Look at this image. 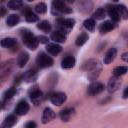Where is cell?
Masks as SVG:
<instances>
[{
	"instance_id": "cell-37",
	"label": "cell",
	"mask_w": 128,
	"mask_h": 128,
	"mask_svg": "<svg viewBox=\"0 0 128 128\" xmlns=\"http://www.w3.org/2000/svg\"><path fill=\"white\" fill-rule=\"evenodd\" d=\"M1 108H2V103L0 102V109H1Z\"/></svg>"
},
{
	"instance_id": "cell-31",
	"label": "cell",
	"mask_w": 128,
	"mask_h": 128,
	"mask_svg": "<svg viewBox=\"0 0 128 128\" xmlns=\"http://www.w3.org/2000/svg\"><path fill=\"white\" fill-rule=\"evenodd\" d=\"M15 93H16V88L11 87V88H9V89L4 93V98H5V99L11 98L12 96H14V94H15Z\"/></svg>"
},
{
	"instance_id": "cell-26",
	"label": "cell",
	"mask_w": 128,
	"mask_h": 128,
	"mask_svg": "<svg viewBox=\"0 0 128 128\" xmlns=\"http://www.w3.org/2000/svg\"><path fill=\"white\" fill-rule=\"evenodd\" d=\"M126 72H127V67L126 66H118V67H115L114 70H113L114 76H116V77H119L120 75H124Z\"/></svg>"
},
{
	"instance_id": "cell-28",
	"label": "cell",
	"mask_w": 128,
	"mask_h": 128,
	"mask_svg": "<svg viewBox=\"0 0 128 128\" xmlns=\"http://www.w3.org/2000/svg\"><path fill=\"white\" fill-rule=\"evenodd\" d=\"M35 11H36L37 13H39V14L45 13V12L47 11V6H46V4L43 3V2L38 3V4L35 6Z\"/></svg>"
},
{
	"instance_id": "cell-7",
	"label": "cell",
	"mask_w": 128,
	"mask_h": 128,
	"mask_svg": "<svg viewBox=\"0 0 128 128\" xmlns=\"http://www.w3.org/2000/svg\"><path fill=\"white\" fill-rule=\"evenodd\" d=\"M55 117V113L52 109L50 108H45L44 111H43V114H42V122L45 124V123H48L49 121H51L53 118Z\"/></svg>"
},
{
	"instance_id": "cell-3",
	"label": "cell",
	"mask_w": 128,
	"mask_h": 128,
	"mask_svg": "<svg viewBox=\"0 0 128 128\" xmlns=\"http://www.w3.org/2000/svg\"><path fill=\"white\" fill-rule=\"evenodd\" d=\"M52 8H53V11H56L58 13L69 14L72 12V9L69 8L63 1H54L52 3Z\"/></svg>"
},
{
	"instance_id": "cell-5",
	"label": "cell",
	"mask_w": 128,
	"mask_h": 128,
	"mask_svg": "<svg viewBox=\"0 0 128 128\" xmlns=\"http://www.w3.org/2000/svg\"><path fill=\"white\" fill-rule=\"evenodd\" d=\"M104 90V85L100 82H93L88 86V94L90 95H96L101 93Z\"/></svg>"
},
{
	"instance_id": "cell-35",
	"label": "cell",
	"mask_w": 128,
	"mask_h": 128,
	"mask_svg": "<svg viewBox=\"0 0 128 128\" xmlns=\"http://www.w3.org/2000/svg\"><path fill=\"white\" fill-rule=\"evenodd\" d=\"M127 92H128V88H125L124 93H123V98H124V99H126V98H127Z\"/></svg>"
},
{
	"instance_id": "cell-24",
	"label": "cell",
	"mask_w": 128,
	"mask_h": 128,
	"mask_svg": "<svg viewBox=\"0 0 128 128\" xmlns=\"http://www.w3.org/2000/svg\"><path fill=\"white\" fill-rule=\"evenodd\" d=\"M37 27H38L40 30L44 31V32H49V31L51 30V25H50V23H49L48 21H46V20L41 21V22L37 25Z\"/></svg>"
},
{
	"instance_id": "cell-1",
	"label": "cell",
	"mask_w": 128,
	"mask_h": 128,
	"mask_svg": "<svg viewBox=\"0 0 128 128\" xmlns=\"http://www.w3.org/2000/svg\"><path fill=\"white\" fill-rule=\"evenodd\" d=\"M21 35H22V39H23V42L25 43V45L29 49L35 50L38 45V42H39L38 38L29 30H23L21 32Z\"/></svg>"
},
{
	"instance_id": "cell-18",
	"label": "cell",
	"mask_w": 128,
	"mask_h": 128,
	"mask_svg": "<svg viewBox=\"0 0 128 128\" xmlns=\"http://www.w3.org/2000/svg\"><path fill=\"white\" fill-rule=\"evenodd\" d=\"M28 60H29V55L27 53H25V52H22L17 58V64H18L19 67L22 68L27 64Z\"/></svg>"
},
{
	"instance_id": "cell-17",
	"label": "cell",
	"mask_w": 128,
	"mask_h": 128,
	"mask_svg": "<svg viewBox=\"0 0 128 128\" xmlns=\"http://www.w3.org/2000/svg\"><path fill=\"white\" fill-rule=\"evenodd\" d=\"M0 44H1L2 47H5V48H12V47H14V46L17 45V42H16V40H15L14 38H4V39L1 40Z\"/></svg>"
},
{
	"instance_id": "cell-29",
	"label": "cell",
	"mask_w": 128,
	"mask_h": 128,
	"mask_svg": "<svg viewBox=\"0 0 128 128\" xmlns=\"http://www.w3.org/2000/svg\"><path fill=\"white\" fill-rule=\"evenodd\" d=\"M105 17V9L104 8H98L94 13V18L101 20Z\"/></svg>"
},
{
	"instance_id": "cell-22",
	"label": "cell",
	"mask_w": 128,
	"mask_h": 128,
	"mask_svg": "<svg viewBox=\"0 0 128 128\" xmlns=\"http://www.w3.org/2000/svg\"><path fill=\"white\" fill-rule=\"evenodd\" d=\"M87 40H88V35H87L86 33H82V34H80V35L76 38L75 43H76L77 46H82L83 44L86 43Z\"/></svg>"
},
{
	"instance_id": "cell-27",
	"label": "cell",
	"mask_w": 128,
	"mask_h": 128,
	"mask_svg": "<svg viewBox=\"0 0 128 128\" xmlns=\"http://www.w3.org/2000/svg\"><path fill=\"white\" fill-rule=\"evenodd\" d=\"M84 27L88 30V31H93L95 28V21L93 19H86L83 23Z\"/></svg>"
},
{
	"instance_id": "cell-10",
	"label": "cell",
	"mask_w": 128,
	"mask_h": 128,
	"mask_svg": "<svg viewBox=\"0 0 128 128\" xmlns=\"http://www.w3.org/2000/svg\"><path fill=\"white\" fill-rule=\"evenodd\" d=\"M74 65H75V58L73 56H66L61 62L62 68H65V69L72 68Z\"/></svg>"
},
{
	"instance_id": "cell-34",
	"label": "cell",
	"mask_w": 128,
	"mask_h": 128,
	"mask_svg": "<svg viewBox=\"0 0 128 128\" xmlns=\"http://www.w3.org/2000/svg\"><path fill=\"white\" fill-rule=\"evenodd\" d=\"M38 41H40L41 43H47L48 42V38L45 36H40L38 37Z\"/></svg>"
},
{
	"instance_id": "cell-13",
	"label": "cell",
	"mask_w": 128,
	"mask_h": 128,
	"mask_svg": "<svg viewBox=\"0 0 128 128\" xmlns=\"http://www.w3.org/2000/svg\"><path fill=\"white\" fill-rule=\"evenodd\" d=\"M46 49H47V51H48L50 54H52V55H57V54H59V53L61 52V50H62L61 46L58 45V44H56V43L48 44L47 47H46Z\"/></svg>"
},
{
	"instance_id": "cell-2",
	"label": "cell",
	"mask_w": 128,
	"mask_h": 128,
	"mask_svg": "<svg viewBox=\"0 0 128 128\" xmlns=\"http://www.w3.org/2000/svg\"><path fill=\"white\" fill-rule=\"evenodd\" d=\"M36 64L40 67V68H46V67H50L53 64V60L50 56H48L47 54L41 52L38 54L37 58H36Z\"/></svg>"
},
{
	"instance_id": "cell-12",
	"label": "cell",
	"mask_w": 128,
	"mask_h": 128,
	"mask_svg": "<svg viewBox=\"0 0 128 128\" xmlns=\"http://www.w3.org/2000/svg\"><path fill=\"white\" fill-rule=\"evenodd\" d=\"M51 39L56 43H63L66 41L65 35L61 31H54L51 33Z\"/></svg>"
},
{
	"instance_id": "cell-4",
	"label": "cell",
	"mask_w": 128,
	"mask_h": 128,
	"mask_svg": "<svg viewBox=\"0 0 128 128\" xmlns=\"http://www.w3.org/2000/svg\"><path fill=\"white\" fill-rule=\"evenodd\" d=\"M50 100H51L52 104H54L56 106H60L61 104H63L66 101V95H65V93H62V92H56L51 95Z\"/></svg>"
},
{
	"instance_id": "cell-32",
	"label": "cell",
	"mask_w": 128,
	"mask_h": 128,
	"mask_svg": "<svg viewBox=\"0 0 128 128\" xmlns=\"http://www.w3.org/2000/svg\"><path fill=\"white\" fill-rule=\"evenodd\" d=\"M36 127H37V125H36V123L33 122V121H29V122H27L26 125H25V128H36Z\"/></svg>"
},
{
	"instance_id": "cell-30",
	"label": "cell",
	"mask_w": 128,
	"mask_h": 128,
	"mask_svg": "<svg viewBox=\"0 0 128 128\" xmlns=\"http://www.w3.org/2000/svg\"><path fill=\"white\" fill-rule=\"evenodd\" d=\"M41 95H42V92H41L40 90L36 89V90H34V91H32V92H31L30 97H31V99H32L33 101H36L37 99H40Z\"/></svg>"
},
{
	"instance_id": "cell-21",
	"label": "cell",
	"mask_w": 128,
	"mask_h": 128,
	"mask_svg": "<svg viewBox=\"0 0 128 128\" xmlns=\"http://www.w3.org/2000/svg\"><path fill=\"white\" fill-rule=\"evenodd\" d=\"M19 20H20V18H19L18 15H16V14H11V15L8 16V18H7V20H6V23H7L8 26L13 27V26H15L16 24H18Z\"/></svg>"
},
{
	"instance_id": "cell-33",
	"label": "cell",
	"mask_w": 128,
	"mask_h": 128,
	"mask_svg": "<svg viewBox=\"0 0 128 128\" xmlns=\"http://www.w3.org/2000/svg\"><path fill=\"white\" fill-rule=\"evenodd\" d=\"M6 13H7V9L5 7H3V6H0V17L5 16Z\"/></svg>"
},
{
	"instance_id": "cell-25",
	"label": "cell",
	"mask_w": 128,
	"mask_h": 128,
	"mask_svg": "<svg viewBox=\"0 0 128 128\" xmlns=\"http://www.w3.org/2000/svg\"><path fill=\"white\" fill-rule=\"evenodd\" d=\"M22 4L23 3L19 0H11V1L8 2V7L12 10H17V9L22 7Z\"/></svg>"
},
{
	"instance_id": "cell-23",
	"label": "cell",
	"mask_w": 128,
	"mask_h": 128,
	"mask_svg": "<svg viewBox=\"0 0 128 128\" xmlns=\"http://www.w3.org/2000/svg\"><path fill=\"white\" fill-rule=\"evenodd\" d=\"M115 8L118 11L119 15H121L124 19H127V17H128V11H127V8L124 5H117V6H115Z\"/></svg>"
},
{
	"instance_id": "cell-8",
	"label": "cell",
	"mask_w": 128,
	"mask_h": 128,
	"mask_svg": "<svg viewBox=\"0 0 128 128\" xmlns=\"http://www.w3.org/2000/svg\"><path fill=\"white\" fill-rule=\"evenodd\" d=\"M116 54H117V50L115 48H110L104 56V64H110L115 59Z\"/></svg>"
},
{
	"instance_id": "cell-19",
	"label": "cell",
	"mask_w": 128,
	"mask_h": 128,
	"mask_svg": "<svg viewBox=\"0 0 128 128\" xmlns=\"http://www.w3.org/2000/svg\"><path fill=\"white\" fill-rule=\"evenodd\" d=\"M73 113H74V110L72 108H66L60 112V117L63 121H68L73 115Z\"/></svg>"
},
{
	"instance_id": "cell-16",
	"label": "cell",
	"mask_w": 128,
	"mask_h": 128,
	"mask_svg": "<svg viewBox=\"0 0 128 128\" xmlns=\"http://www.w3.org/2000/svg\"><path fill=\"white\" fill-rule=\"evenodd\" d=\"M108 15L115 22H118L120 19V15H119L118 11L116 10L115 6H108Z\"/></svg>"
},
{
	"instance_id": "cell-14",
	"label": "cell",
	"mask_w": 128,
	"mask_h": 128,
	"mask_svg": "<svg viewBox=\"0 0 128 128\" xmlns=\"http://www.w3.org/2000/svg\"><path fill=\"white\" fill-rule=\"evenodd\" d=\"M16 121H17V119H16L15 115H9L8 117L5 118L1 128H11L16 123Z\"/></svg>"
},
{
	"instance_id": "cell-11",
	"label": "cell",
	"mask_w": 128,
	"mask_h": 128,
	"mask_svg": "<svg viewBox=\"0 0 128 128\" xmlns=\"http://www.w3.org/2000/svg\"><path fill=\"white\" fill-rule=\"evenodd\" d=\"M75 20L72 18H68V19H59L58 20V24L59 26H61L64 29H70L74 26Z\"/></svg>"
},
{
	"instance_id": "cell-36",
	"label": "cell",
	"mask_w": 128,
	"mask_h": 128,
	"mask_svg": "<svg viewBox=\"0 0 128 128\" xmlns=\"http://www.w3.org/2000/svg\"><path fill=\"white\" fill-rule=\"evenodd\" d=\"M122 58H123V60H124V61H127V53H124Z\"/></svg>"
},
{
	"instance_id": "cell-15",
	"label": "cell",
	"mask_w": 128,
	"mask_h": 128,
	"mask_svg": "<svg viewBox=\"0 0 128 128\" xmlns=\"http://www.w3.org/2000/svg\"><path fill=\"white\" fill-rule=\"evenodd\" d=\"M23 13L25 14V19L27 22H36L38 20V16L36 14H34L29 9V7H26V10L23 11Z\"/></svg>"
},
{
	"instance_id": "cell-20",
	"label": "cell",
	"mask_w": 128,
	"mask_h": 128,
	"mask_svg": "<svg viewBox=\"0 0 128 128\" xmlns=\"http://www.w3.org/2000/svg\"><path fill=\"white\" fill-rule=\"evenodd\" d=\"M113 28H114V24L111 21H105L104 23H102L100 25L99 30H100L101 33H107L109 31H111Z\"/></svg>"
},
{
	"instance_id": "cell-6",
	"label": "cell",
	"mask_w": 128,
	"mask_h": 128,
	"mask_svg": "<svg viewBox=\"0 0 128 128\" xmlns=\"http://www.w3.org/2000/svg\"><path fill=\"white\" fill-rule=\"evenodd\" d=\"M29 110V104L25 100H21L18 102L17 106L15 107V113L17 115H24Z\"/></svg>"
},
{
	"instance_id": "cell-9",
	"label": "cell",
	"mask_w": 128,
	"mask_h": 128,
	"mask_svg": "<svg viewBox=\"0 0 128 128\" xmlns=\"http://www.w3.org/2000/svg\"><path fill=\"white\" fill-rule=\"evenodd\" d=\"M119 85H120V80L118 79V77H116V76L112 77V78L109 80V82H108V91H109V92H114V91H116V90L118 89Z\"/></svg>"
}]
</instances>
